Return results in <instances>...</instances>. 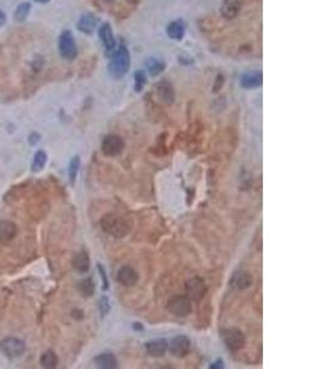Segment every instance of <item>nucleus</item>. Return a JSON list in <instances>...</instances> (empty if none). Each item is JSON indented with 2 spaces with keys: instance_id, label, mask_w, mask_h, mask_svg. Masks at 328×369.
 Listing matches in <instances>:
<instances>
[{
  "instance_id": "1",
  "label": "nucleus",
  "mask_w": 328,
  "mask_h": 369,
  "mask_svg": "<svg viewBox=\"0 0 328 369\" xmlns=\"http://www.w3.org/2000/svg\"><path fill=\"white\" fill-rule=\"evenodd\" d=\"M131 57L126 46H119L118 49L112 56L109 66V71L114 79H121L128 73Z\"/></svg>"
},
{
  "instance_id": "2",
  "label": "nucleus",
  "mask_w": 328,
  "mask_h": 369,
  "mask_svg": "<svg viewBox=\"0 0 328 369\" xmlns=\"http://www.w3.org/2000/svg\"><path fill=\"white\" fill-rule=\"evenodd\" d=\"M101 228L105 233L113 238H124L131 230V225L123 219L114 214H107L102 218Z\"/></svg>"
},
{
  "instance_id": "3",
  "label": "nucleus",
  "mask_w": 328,
  "mask_h": 369,
  "mask_svg": "<svg viewBox=\"0 0 328 369\" xmlns=\"http://www.w3.org/2000/svg\"><path fill=\"white\" fill-rule=\"evenodd\" d=\"M221 337L227 348L232 352H238L243 348L246 337L239 329H225L221 331Z\"/></svg>"
},
{
  "instance_id": "4",
  "label": "nucleus",
  "mask_w": 328,
  "mask_h": 369,
  "mask_svg": "<svg viewBox=\"0 0 328 369\" xmlns=\"http://www.w3.org/2000/svg\"><path fill=\"white\" fill-rule=\"evenodd\" d=\"M207 293V284L199 277H193L186 283L187 298L191 301H200Z\"/></svg>"
},
{
  "instance_id": "5",
  "label": "nucleus",
  "mask_w": 328,
  "mask_h": 369,
  "mask_svg": "<svg viewBox=\"0 0 328 369\" xmlns=\"http://www.w3.org/2000/svg\"><path fill=\"white\" fill-rule=\"evenodd\" d=\"M0 348L9 358H18L22 356L26 351V345L22 340L15 339V337H9L1 341Z\"/></svg>"
},
{
  "instance_id": "6",
  "label": "nucleus",
  "mask_w": 328,
  "mask_h": 369,
  "mask_svg": "<svg viewBox=\"0 0 328 369\" xmlns=\"http://www.w3.org/2000/svg\"><path fill=\"white\" fill-rule=\"evenodd\" d=\"M59 52H61V56L68 61H71L78 56L75 41L70 31H64L59 37Z\"/></svg>"
},
{
  "instance_id": "7",
  "label": "nucleus",
  "mask_w": 328,
  "mask_h": 369,
  "mask_svg": "<svg viewBox=\"0 0 328 369\" xmlns=\"http://www.w3.org/2000/svg\"><path fill=\"white\" fill-rule=\"evenodd\" d=\"M167 309L171 314L178 318H184L192 313V301L187 297H176L169 301Z\"/></svg>"
},
{
  "instance_id": "8",
  "label": "nucleus",
  "mask_w": 328,
  "mask_h": 369,
  "mask_svg": "<svg viewBox=\"0 0 328 369\" xmlns=\"http://www.w3.org/2000/svg\"><path fill=\"white\" fill-rule=\"evenodd\" d=\"M170 353L177 358H183L191 351V340L184 335H178L174 337L169 345Z\"/></svg>"
},
{
  "instance_id": "9",
  "label": "nucleus",
  "mask_w": 328,
  "mask_h": 369,
  "mask_svg": "<svg viewBox=\"0 0 328 369\" xmlns=\"http://www.w3.org/2000/svg\"><path fill=\"white\" fill-rule=\"evenodd\" d=\"M102 153L107 157H116L119 155L124 149V142L119 136H107L102 140Z\"/></svg>"
},
{
  "instance_id": "10",
  "label": "nucleus",
  "mask_w": 328,
  "mask_h": 369,
  "mask_svg": "<svg viewBox=\"0 0 328 369\" xmlns=\"http://www.w3.org/2000/svg\"><path fill=\"white\" fill-rule=\"evenodd\" d=\"M117 279L124 287H133L138 283L139 276L131 266H122L117 273Z\"/></svg>"
},
{
  "instance_id": "11",
  "label": "nucleus",
  "mask_w": 328,
  "mask_h": 369,
  "mask_svg": "<svg viewBox=\"0 0 328 369\" xmlns=\"http://www.w3.org/2000/svg\"><path fill=\"white\" fill-rule=\"evenodd\" d=\"M100 38L102 40L105 45V48H106L107 56H112L114 48H116V41H114L113 32H112V28L109 23H104V25L100 27L99 31Z\"/></svg>"
},
{
  "instance_id": "12",
  "label": "nucleus",
  "mask_w": 328,
  "mask_h": 369,
  "mask_svg": "<svg viewBox=\"0 0 328 369\" xmlns=\"http://www.w3.org/2000/svg\"><path fill=\"white\" fill-rule=\"evenodd\" d=\"M242 6V1L241 0H224V3L221 5V14L225 19L231 20V19L236 18L239 15Z\"/></svg>"
},
{
  "instance_id": "13",
  "label": "nucleus",
  "mask_w": 328,
  "mask_h": 369,
  "mask_svg": "<svg viewBox=\"0 0 328 369\" xmlns=\"http://www.w3.org/2000/svg\"><path fill=\"white\" fill-rule=\"evenodd\" d=\"M18 233V228L15 223L10 220H3L0 222V243L6 244L13 240Z\"/></svg>"
},
{
  "instance_id": "14",
  "label": "nucleus",
  "mask_w": 328,
  "mask_h": 369,
  "mask_svg": "<svg viewBox=\"0 0 328 369\" xmlns=\"http://www.w3.org/2000/svg\"><path fill=\"white\" fill-rule=\"evenodd\" d=\"M167 348H169V344L166 340H154L145 344V349H147L148 354L152 357H162L166 353Z\"/></svg>"
},
{
  "instance_id": "15",
  "label": "nucleus",
  "mask_w": 328,
  "mask_h": 369,
  "mask_svg": "<svg viewBox=\"0 0 328 369\" xmlns=\"http://www.w3.org/2000/svg\"><path fill=\"white\" fill-rule=\"evenodd\" d=\"M241 85L246 89H255L262 85V73L257 70L247 71L241 76Z\"/></svg>"
},
{
  "instance_id": "16",
  "label": "nucleus",
  "mask_w": 328,
  "mask_h": 369,
  "mask_svg": "<svg viewBox=\"0 0 328 369\" xmlns=\"http://www.w3.org/2000/svg\"><path fill=\"white\" fill-rule=\"evenodd\" d=\"M73 268L79 273H86L90 270V257H88L86 251H80L74 256L71 261Z\"/></svg>"
},
{
  "instance_id": "17",
  "label": "nucleus",
  "mask_w": 328,
  "mask_h": 369,
  "mask_svg": "<svg viewBox=\"0 0 328 369\" xmlns=\"http://www.w3.org/2000/svg\"><path fill=\"white\" fill-rule=\"evenodd\" d=\"M95 364L96 367L102 369H114L118 367V361L112 353H101L95 357Z\"/></svg>"
},
{
  "instance_id": "18",
  "label": "nucleus",
  "mask_w": 328,
  "mask_h": 369,
  "mask_svg": "<svg viewBox=\"0 0 328 369\" xmlns=\"http://www.w3.org/2000/svg\"><path fill=\"white\" fill-rule=\"evenodd\" d=\"M157 96L164 104H171L175 99L174 88L167 81H162L157 85Z\"/></svg>"
},
{
  "instance_id": "19",
  "label": "nucleus",
  "mask_w": 328,
  "mask_h": 369,
  "mask_svg": "<svg viewBox=\"0 0 328 369\" xmlns=\"http://www.w3.org/2000/svg\"><path fill=\"white\" fill-rule=\"evenodd\" d=\"M97 25L96 18L92 14H85L80 18L78 23V28L85 33H91Z\"/></svg>"
},
{
  "instance_id": "20",
  "label": "nucleus",
  "mask_w": 328,
  "mask_h": 369,
  "mask_svg": "<svg viewBox=\"0 0 328 369\" xmlns=\"http://www.w3.org/2000/svg\"><path fill=\"white\" fill-rule=\"evenodd\" d=\"M167 35L174 40H182L184 36V25L182 21H174L167 26Z\"/></svg>"
},
{
  "instance_id": "21",
  "label": "nucleus",
  "mask_w": 328,
  "mask_h": 369,
  "mask_svg": "<svg viewBox=\"0 0 328 369\" xmlns=\"http://www.w3.org/2000/svg\"><path fill=\"white\" fill-rule=\"evenodd\" d=\"M78 291L85 298L92 296L95 293V283L92 278H85L78 283Z\"/></svg>"
},
{
  "instance_id": "22",
  "label": "nucleus",
  "mask_w": 328,
  "mask_h": 369,
  "mask_svg": "<svg viewBox=\"0 0 328 369\" xmlns=\"http://www.w3.org/2000/svg\"><path fill=\"white\" fill-rule=\"evenodd\" d=\"M145 66H147V69L149 70L150 75L155 76V75H159L160 73H162L165 69V63L164 62L159 61V59L156 58H150L148 59L147 63H145Z\"/></svg>"
},
{
  "instance_id": "23",
  "label": "nucleus",
  "mask_w": 328,
  "mask_h": 369,
  "mask_svg": "<svg viewBox=\"0 0 328 369\" xmlns=\"http://www.w3.org/2000/svg\"><path fill=\"white\" fill-rule=\"evenodd\" d=\"M41 364L43 368H56L58 364V357L53 351H47L41 357Z\"/></svg>"
},
{
  "instance_id": "24",
  "label": "nucleus",
  "mask_w": 328,
  "mask_h": 369,
  "mask_svg": "<svg viewBox=\"0 0 328 369\" xmlns=\"http://www.w3.org/2000/svg\"><path fill=\"white\" fill-rule=\"evenodd\" d=\"M251 283H252V277H251L250 273L240 272L234 278V284H235V287L238 289L248 288L251 286Z\"/></svg>"
},
{
  "instance_id": "25",
  "label": "nucleus",
  "mask_w": 328,
  "mask_h": 369,
  "mask_svg": "<svg viewBox=\"0 0 328 369\" xmlns=\"http://www.w3.org/2000/svg\"><path fill=\"white\" fill-rule=\"evenodd\" d=\"M45 162H47V154L43 150H38L35 154V157H33L32 171L40 172L45 166Z\"/></svg>"
},
{
  "instance_id": "26",
  "label": "nucleus",
  "mask_w": 328,
  "mask_h": 369,
  "mask_svg": "<svg viewBox=\"0 0 328 369\" xmlns=\"http://www.w3.org/2000/svg\"><path fill=\"white\" fill-rule=\"evenodd\" d=\"M79 167H80V158L79 157H74L73 159L70 160V164H69V181H70L71 184H75L76 176H78L79 172Z\"/></svg>"
},
{
  "instance_id": "27",
  "label": "nucleus",
  "mask_w": 328,
  "mask_h": 369,
  "mask_svg": "<svg viewBox=\"0 0 328 369\" xmlns=\"http://www.w3.org/2000/svg\"><path fill=\"white\" fill-rule=\"evenodd\" d=\"M134 81H135V84H134L135 91L136 92H140L143 90V88H144L145 83H147V76H145L144 71H135V74H134Z\"/></svg>"
},
{
  "instance_id": "28",
  "label": "nucleus",
  "mask_w": 328,
  "mask_h": 369,
  "mask_svg": "<svg viewBox=\"0 0 328 369\" xmlns=\"http://www.w3.org/2000/svg\"><path fill=\"white\" fill-rule=\"evenodd\" d=\"M30 9H31V5L27 3H23V4H20V5L18 6V9H16L15 11V19L18 21H23L26 18H27L28 13H30Z\"/></svg>"
},
{
  "instance_id": "29",
  "label": "nucleus",
  "mask_w": 328,
  "mask_h": 369,
  "mask_svg": "<svg viewBox=\"0 0 328 369\" xmlns=\"http://www.w3.org/2000/svg\"><path fill=\"white\" fill-rule=\"evenodd\" d=\"M99 308H100V313H101L102 318L106 316L107 314L109 313V310H111V304H109V298H107L106 296H104L101 299H100Z\"/></svg>"
},
{
  "instance_id": "30",
  "label": "nucleus",
  "mask_w": 328,
  "mask_h": 369,
  "mask_svg": "<svg viewBox=\"0 0 328 369\" xmlns=\"http://www.w3.org/2000/svg\"><path fill=\"white\" fill-rule=\"evenodd\" d=\"M97 268H99V273L101 276V281H102V288L104 291H107L109 289V278H107L106 271H105L104 266L101 263H97Z\"/></svg>"
},
{
  "instance_id": "31",
  "label": "nucleus",
  "mask_w": 328,
  "mask_h": 369,
  "mask_svg": "<svg viewBox=\"0 0 328 369\" xmlns=\"http://www.w3.org/2000/svg\"><path fill=\"white\" fill-rule=\"evenodd\" d=\"M209 368H210V369H219V368H224V363H222V361H221V359H218V361H217V362H215V363L210 364V367H209Z\"/></svg>"
},
{
  "instance_id": "32",
  "label": "nucleus",
  "mask_w": 328,
  "mask_h": 369,
  "mask_svg": "<svg viewBox=\"0 0 328 369\" xmlns=\"http://www.w3.org/2000/svg\"><path fill=\"white\" fill-rule=\"evenodd\" d=\"M5 21H6L5 15H4L3 11H0V26H3L4 23H5Z\"/></svg>"
},
{
  "instance_id": "33",
  "label": "nucleus",
  "mask_w": 328,
  "mask_h": 369,
  "mask_svg": "<svg viewBox=\"0 0 328 369\" xmlns=\"http://www.w3.org/2000/svg\"><path fill=\"white\" fill-rule=\"evenodd\" d=\"M133 329H135V330H143V325L142 324H138V323H135V324L133 325Z\"/></svg>"
},
{
  "instance_id": "34",
  "label": "nucleus",
  "mask_w": 328,
  "mask_h": 369,
  "mask_svg": "<svg viewBox=\"0 0 328 369\" xmlns=\"http://www.w3.org/2000/svg\"><path fill=\"white\" fill-rule=\"evenodd\" d=\"M35 1H37V3H47L49 0H35Z\"/></svg>"
},
{
  "instance_id": "35",
  "label": "nucleus",
  "mask_w": 328,
  "mask_h": 369,
  "mask_svg": "<svg viewBox=\"0 0 328 369\" xmlns=\"http://www.w3.org/2000/svg\"><path fill=\"white\" fill-rule=\"evenodd\" d=\"M128 1H131V3H136L138 0H128Z\"/></svg>"
},
{
  "instance_id": "36",
  "label": "nucleus",
  "mask_w": 328,
  "mask_h": 369,
  "mask_svg": "<svg viewBox=\"0 0 328 369\" xmlns=\"http://www.w3.org/2000/svg\"><path fill=\"white\" fill-rule=\"evenodd\" d=\"M104 1H106V3H111V1H113V0H104Z\"/></svg>"
}]
</instances>
